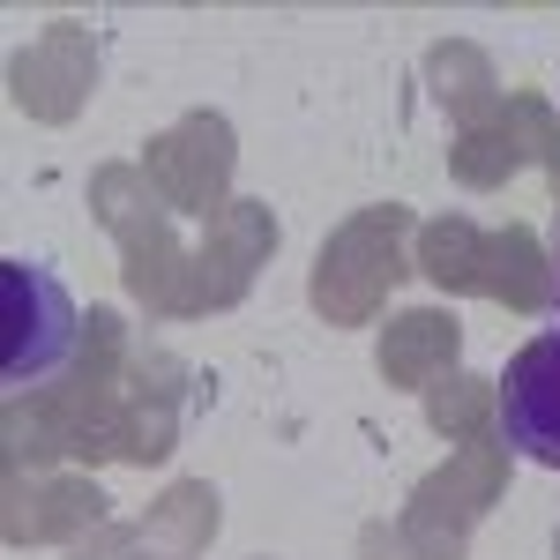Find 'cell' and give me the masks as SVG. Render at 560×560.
<instances>
[{
    "label": "cell",
    "mask_w": 560,
    "mask_h": 560,
    "mask_svg": "<svg viewBox=\"0 0 560 560\" xmlns=\"http://www.w3.org/2000/svg\"><path fill=\"white\" fill-rule=\"evenodd\" d=\"M142 173H150V187L165 195V210H173V217L210 224V217L232 202L240 135H232L224 113H187V120H173L165 135L142 142Z\"/></svg>",
    "instance_id": "cell-7"
},
{
    "label": "cell",
    "mask_w": 560,
    "mask_h": 560,
    "mask_svg": "<svg viewBox=\"0 0 560 560\" xmlns=\"http://www.w3.org/2000/svg\"><path fill=\"white\" fill-rule=\"evenodd\" d=\"M419 411H427V427L441 433V441H493L501 433V382H486V374H471V366H448L441 382L419 396Z\"/></svg>",
    "instance_id": "cell-16"
},
{
    "label": "cell",
    "mask_w": 560,
    "mask_h": 560,
    "mask_svg": "<svg viewBox=\"0 0 560 560\" xmlns=\"http://www.w3.org/2000/svg\"><path fill=\"white\" fill-rule=\"evenodd\" d=\"M456 359H464V322H456L448 306H404V314H388V322H382L374 374H382V388H411V396H427Z\"/></svg>",
    "instance_id": "cell-14"
},
{
    "label": "cell",
    "mask_w": 560,
    "mask_h": 560,
    "mask_svg": "<svg viewBox=\"0 0 560 560\" xmlns=\"http://www.w3.org/2000/svg\"><path fill=\"white\" fill-rule=\"evenodd\" d=\"M523 165H538V90H509V105L493 120L448 142V179L464 195H501Z\"/></svg>",
    "instance_id": "cell-12"
},
{
    "label": "cell",
    "mask_w": 560,
    "mask_h": 560,
    "mask_svg": "<svg viewBox=\"0 0 560 560\" xmlns=\"http://www.w3.org/2000/svg\"><path fill=\"white\" fill-rule=\"evenodd\" d=\"M538 173H546V187H553V210H560V113L538 97Z\"/></svg>",
    "instance_id": "cell-17"
},
{
    "label": "cell",
    "mask_w": 560,
    "mask_h": 560,
    "mask_svg": "<svg viewBox=\"0 0 560 560\" xmlns=\"http://www.w3.org/2000/svg\"><path fill=\"white\" fill-rule=\"evenodd\" d=\"M75 351H83V314L68 300V284L38 261L8 255L0 261V382L8 396L52 382Z\"/></svg>",
    "instance_id": "cell-5"
},
{
    "label": "cell",
    "mask_w": 560,
    "mask_h": 560,
    "mask_svg": "<svg viewBox=\"0 0 560 560\" xmlns=\"http://www.w3.org/2000/svg\"><path fill=\"white\" fill-rule=\"evenodd\" d=\"M105 523H113V493L90 471H8V486H0V538L8 546L75 553Z\"/></svg>",
    "instance_id": "cell-9"
},
{
    "label": "cell",
    "mask_w": 560,
    "mask_h": 560,
    "mask_svg": "<svg viewBox=\"0 0 560 560\" xmlns=\"http://www.w3.org/2000/svg\"><path fill=\"white\" fill-rule=\"evenodd\" d=\"M277 240H284L277 210H269V202H255V195H232V202L202 224V247L187 255V284H179V314H173V322L232 314V306L255 292V277L269 269Z\"/></svg>",
    "instance_id": "cell-6"
},
{
    "label": "cell",
    "mask_w": 560,
    "mask_h": 560,
    "mask_svg": "<svg viewBox=\"0 0 560 560\" xmlns=\"http://www.w3.org/2000/svg\"><path fill=\"white\" fill-rule=\"evenodd\" d=\"M90 217H97V224L113 232V247H120V284H128V300L142 306L150 322H173L195 247H179L173 210H165V195L150 187L142 158H113V165L90 173Z\"/></svg>",
    "instance_id": "cell-4"
},
{
    "label": "cell",
    "mask_w": 560,
    "mask_h": 560,
    "mask_svg": "<svg viewBox=\"0 0 560 560\" xmlns=\"http://www.w3.org/2000/svg\"><path fill=\"white\" fill-rule=\"evenodd\" d=\"M419 217L404 210V202H366V210H351L322 247H314V269H306V306L329 322V329H366L382 300L404 284V277H419Z\"/></svg>",
    "instance_id": "cell-3"
},
{
    "label": "cell",
    "mask_w": 560,
    "mask_h": 560,
    "mask_svg": "<svg viewBox=\"0 0 560 560\" xmlns=\"http://www.w3.org/2000/svg\"><path fill=\"white\" fill-rule=\"evenodd\" d=\"M68 560H158V553H128V546H113V538L97 530V538H83V546H75Z\"/></svg>",
    "instance_id": "cell-18"
},
{
    "label": "cell",
    "mask_w": 560,
    "mask_h": 560,
    "mask_svg": "<svg viewBox=\"0 0 560 560\" xmlns=\"http://www.w3.org/2000/svg\"><path fill=\"white\" fill-rule=\"evenodd\" d=\"M427 90H433V105L456 120V135L478 128V120H493V113L509 105L493 52L471 45V38H441V45H433V52H427Z\"/></svg>",
    "instance_id": "cell-15"
},
{
    "label": "cell",
    "mask_w": 560,
    "mask_h": 560,
    "mask_svg": "<svg viewBox=\"0 0 560 560\" xmlns=\"http://www.w3.org/2000/svg\"><path fill=\"white\" fill-rule=\"evenodd\" d=\"M509 478H516V448L501 433L464 441L441 471H427L411 486V501L388 523L359 530V560H464L471 530L509 501Z\"/></svg>",
    "instance_id": "cell-1"
},
{
    "label": "cell",
    "mask_w": 560,
    "mask_h": 560,
    "mask_svg": "<svg viewBox=\"0 0 560 560\" xmlns=\"http://www.w3.org/2000/svg\"><path fill=\"white\" fill-rule=\"evenodd\" d=\"M553 553H560V530H553Z\"/></svg>",
    "instance_id": "cell-19"
},
{
    "label": "cell",
    "mask_w": 560,
    "mask_h": 560,
    "mask_svg": "<svg viewBox=\"0 0 560 560\" xmlns=\"http://www.w3.org/2000/svg\"><path fill=\"white\" fill-rule=\"evenodd\" d=\"M187 404H195V366L165 345H142L135 351V374H128V396H120V419H113V464L158 471L179 448Z\"/></svg>",
    "instance_id": "cell-10"
},
{
    "label": "cell",
    "mask_w": 560,
    "mask_h": 560,
    "mask_svg": "<svg viewBox=\"0 0 560 560\" xmlns=\"http://www.w3.org/2000/svg\"><path fill=\"white\" fill-rule=\"evenodd\" d=\"M97 68H105V45L90 23H45L31 45L8 52V105L23 120H45V128H68L97 97Z\"/></svg>",
    "instance_id": "cell-8"
},
{
    "label": "cell",
    "mask_w": 560,
    "mask_h": 560,
    "mask_svg": "<svg viewBox=\"0 0 560 560\" xmlns=\"http://www.w3.org/2000/svg\"><path fill=\"white\" fill-rule=\"evenodd\" d=\"M419 277L433 292H456V300H493L509 314H546L560 306V277L553 255L530 224H478V217L448 210L419 224Z\"/></svg>",
    "instance_id": "cell-2"
},
{
    "label": "cell",
    "mask_w": 560,
    "mask_h": 560,
    "mask_svg": "<svg viewBox=\"0 0 560 560\" xmlns=\"http://www.w3.org/2000/svg\"><path fill=\"white\" fill-rule=\"evenodd\" d=\"M553 277H560V261H553Z\"/></svg>",
    "instance_id": "cell-20"
},
{
    "label": "cell",
    "mask_w": 560,
    "mask_h": 560,
    "mask_svg": "<svg viewBox=\"0 0 560 560\" xmlns=\"http://www.w3.org/2000/svg\"><path fill=\"white\" fill-rule=\"evenodd\" d=\"M217 523H224V493H217L210 478H179L165 486L150 509L135 523H105V538L113 546H128V553H158V560H202L217 538Z\"/></svg>",
    "instance_id": "cell-13"
},
{
    "label": "cell",
    "mask_w": 560,
    "mask_h": 560,
    "mask_svg": "<svg viewBox=\"0 0 560 560\" xmlns=\"http://www.w3.org/2000/svg\"><path fill=\"white\" fill-rule=\"evenodd\" d=\"M501 441L523 464L560 471V329L530 337L501 374Z\"/></svg>",
    "instance_id": "cell-11"
}]
</instances>
